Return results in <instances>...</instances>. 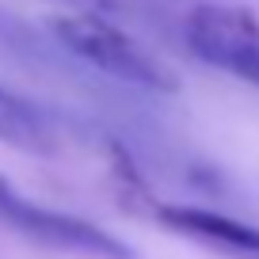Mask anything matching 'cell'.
I'll return each mask as SVG.
<instances>
[{
  "instance_id": "277c9868",
  "label": "cell",
  "mask_w": 259,
  "mask_h": 259,
  "mask_svg": "<svg viewBox=\"0 0 259 259\" xmlns=\"http://www.w3.org/2000/svg\"><path fill=\"white\" fill-rule=\"evenodd\" d=\"M156 218L171 233H183L191 240H202L210 248L233 251V255L259 259V229L255 225H244V221L225 218L218 210H206V206H160Z\"/></svg>"
},
{
  "instance_id": "6da1fadb",
  "label": "cell",
  "mask_w": 259,
  "mask_h": 259,
  "mask_svg": "<svg viewBox=\"0 0 259 259\" xmlns=\"http://www.w3.org/2000/svg\"><path fill=\"white\" fill-rule=\"evenodd\" d=\"M54 38L73 57H80L84 65L99 69L111 80L130 84V88H145V92H176L179 88V76L145 42L134 38L130 31H122V27L107 23L103 16H92V12L61 16V19H54Z\"/></svg>"
},
{
  "instance_id": "3957f363",
  "label": "cell",
  "mask_w": 259,
  "mask_h": 259,
  "mask_svg": "<svg viewBox=\"0 0 259 259\" xmlns=\"http://www.w3.org/2000/svg\"><path fill=\"white\" fill-rule=\"evenodd\" d=\"M0 218L8 221L12 229H19L23 236H31L38 244H50V248L76 251V255H92V259H134V251L118 236H111L107 229L92 225V221L76 218V213L31 202L12 183L0 191Z\"/></svg>"
},
{
  "instance_id": "7a4b0ae2",
  "label": "cell",
  "mask_w": 259,
  "mask_h": 259,
  "mask_svg": "<svg viewBox=\"0 0 259 259\" xmlns=\"http://www.w3.org/2000/svg\"><path fill=\"white\" fill-rule=\"evenodd\" d=\"M194 57L259 88V19L236 4H198L183 23Z\"/></svg>"
},
{
  "instance_id": "5b68a950",
  "label": "cell",
  "mask_w": 259,
  "mask_h": 259,
  "mask_svg": "<svg viewBox=\"0 0 259 259\" xmlns=\"http://www.w3.org/2000/svg\"><path fill=\"white\" fill-rule=\"evenodd\" d=\"M0 141L19 149V153H38V156L54 153L57 145L50 118L8 84H0Z\"/></svg>"
}]
</instances>
